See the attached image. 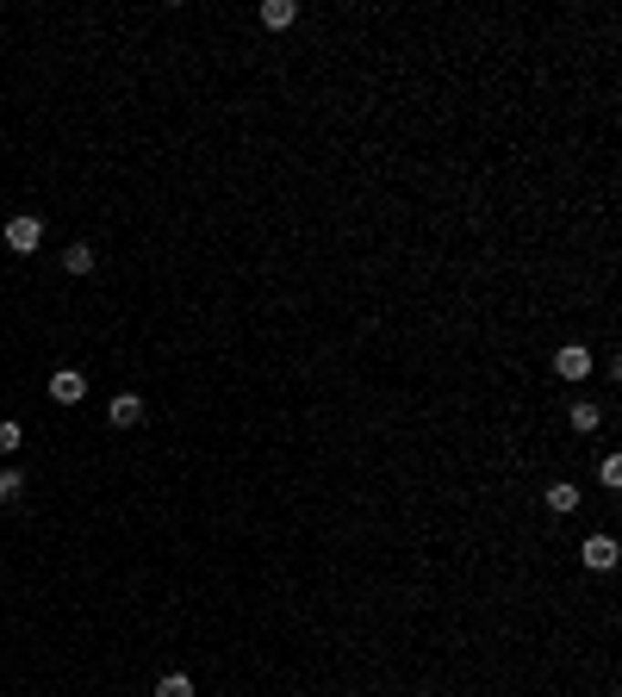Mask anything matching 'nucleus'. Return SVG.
<instances>
[{"label": "nucleus", "mask_w": 622, "mask_h": 697, "mask_svg": "<svg viewBox=\"0 0 622 697\" xmlns=\"http://www.w3.org/2000/svg\"><path fill=\"white\" fill-rule=\"evenodd\" d=\"M37 244H44V218H32V212H19V218H6V249H19V255H32Z\"/></svg>", "instance_id": "obj_1"}, {"label": "nucleus", "mask_w": 622, "mask_h": 697, "mask_svg": "<svg viewBox=\"0 0 622 697\" xmlns=\"http://www.w3.org/2000/svg\"><path fill=\"white\" fill-rule=\"evenodd\" d=\"M554 374H560V380H586V374H591V348L586 343H566L560 355H554Z\"/></svg>", "instance_id": "obj_2"}, {"label": "nucleus", "mask_w": 622, "mask_h": 697, "mask_svg": "<svg viewBox=\"0 0 622 697\" xmlns=\"http://www.w3.org/2000/svg\"><path fill=\"white\" fill-rule=\"evenodd\" d=\"M106 418H112V430H138L143 423V399L138 392H119V399L106 405Z\"/></svg>", "instance_id": "obj_3"}, {"label": "nucleus", "mask_w": 622, "mask_h": 697, "mask_svg": "<svg viewBox=\"0 0 622 697\" xmlns=\"http://www.w3.org/2000/svg\"><path fill=\"white\" fill-rule=\"evenodd\" d=\"M586 567L591 573H610L617 567V536H586Z\"/></svg>", "instance_id": "obj_4"}, {"label": "nucleus", "mask_w": 622, "mask_h": 697, "mask_svg": "<svg viewBox=\"0 0 622 697\" xmlns=\"http://www.w3.org/2000/svg\"><path fill=\"white\" fill-rule=\"evenodd\" d=\"M81 392H88V380H81L75 368H63V374H50V399H57V405H81Z\"/></svg>", "instance_id": "obj_5"}, {"label": "nucleus", "mask_w": 622, "mask_h": 697, "mask_svg": "<svg viewBox=\"0 0 622 697\" xmlns=\"http://www.w3.org/2000/svg\"><path fill=\"white\" fill-rule=\"evenodd\" d=\"M293 19H299V0H262V26L268 32H286Z\"/></svg>", "instance_id": "obj_6"}, {"label": "nucleus", "mask_w": 622, "mask_h": 697, "mask_svg": "<svg viewBox=\"0 0 622 697\" xmlns=\"http://www.w3.org/2000/svg\"><path fill=\"white\" fill-rule=\"evenodd\" d=\"M548 511H554V517L579 511V486H573V480H554V486H548Z\"/></svg>", "instance_id": "obj_7"}, {"label": "nucleus", "mask_w": 622, "mask_h": 697, "mask_svg": "<svg viewBox=\"0 0 622 697\" xmlns=\"http://www.w3.org/2000/svg\"><path fill=\"white\" fill-rule=\"evenodd\" d=\"M63 268H69V275H88V268H94V249H88V244H69V249H63Z\"/></svg>", "instance_id": "obj_8"}, {"label": "nucleus", "mask_w": 622, "mask_h": 697, "mask_svg": "<svg viewBox=\"0 0 622 697\" xmlns=\"http://www.w3.org/2000/svg\"><path fill=\"white\" fill-rule=\"evenodd\" d=\"M597 423H604V411H597V405H586V399H579V405H573V430H579V436H591Z\"/></svg>", "instance_id": "obj_9"}, {"label": "nucleus", "mask_w": 622, "mask_h": 697, "mask_svg": "<svg viewBox=\"0 0 622 697\" xmlns=\"http://www.w3.org/2000/svg\"><path fill=\"white\" fill-rule=\"evenodd\" d=\"M156 697H193V679H187V672H169V679L156 685Z\"/></svg>", "instance_id": "obj_10"}, {"label": "nucleus", "mask_w": 622, "mask_h": 697, "mask_svg": "<svg viewBox=\"0 0 622 697\" xmlns=\"http://www.w3.org/2000/svg\"><path fill=\"white\" fill-rule=\"evenodd\" d=\"M19 492H26V480H19V473H13V467H6V473H0V505H13V498H19Z\"/></svg>", "instance_id": "obj_11"}, {"label": "nucleus", "mask_w": 622, "mask_h": 697, "mask_svg": "<svg viewBox=\"0 0 622 697\" xmlns=\"http://www.w3.org/2000/svg\"><path fill=\"white\" fill-rule=\"evenodd\" d=\"M0 449H19V423H0Z\"/></svg>", "instance_id": "obj_12"}]
</instances>
